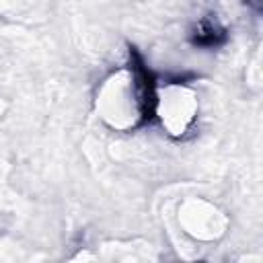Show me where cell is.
Returning a JSON list of instances; mask_svg holds the SVG:
<instances>
[{"label": "cell", "instance_id": "cell-1", "mask_svg": "<svg viewBox=\"0 0 263 263\" xmlns=\"http://www.w3.org/2000/svg\"><path fill=\"white\" fill-rule=\"evenodd\" d=\"M166 109L162 111V119L164 123L173 129V134H183V129L187 127V123L193 119V97L187 95L181 88H173L166 95Z\"/></svg>", "mask_w": 263, "mask_h": 263}]
</instances>
